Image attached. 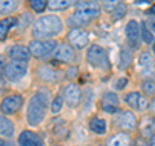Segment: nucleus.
I'll return each instance as SVG.
<instances>
[{
  "label": "nucleus",
  "mask_w": 155,
  "mask_h": 146,
  "mask_svg": "<svg viewBox=\"0 0 155 146\" xmlns=\"http://www.w3.org/2000/svg\"><path fill=\"white\" fill-rule=\"evenodd\" d=\"M28 5L36 13H41L48 7V0H28Z\"/></svg>",
  "instance_id": "nucleus-27"
},
{
  "label": "nucleus",
  "mask_w": 155,
  "mask_h": 146,
  "mask_svg": "<svg viewBox=\"0 0 155 146\" xmlns=\"http://www.w3.org/2000/svg\"><path fill=\"white\" fill-rule=\"evenodd\" d=\"M5 66H7V58H5V56L0 55V76H2V75L4 74Z\"/></svg>",
  "instance_id": "nucleus-34"
},
{
  "label": "nucleus",
  "mask_w": 155,
  "mask_h": 146,
  "mask_svg": "<svg viewBox=\"0 0 155 146\" xmlns=\"http://www.w3.org/2000/svg\"><path fill=\"white\" fill-rule=\"evenodd\" d=\"M138 69L142 71V74H153L155 70V62L153 56L149 52H142L138 57Z\"/></svg>",
  "instance_id": "nucleus-14"
},
{
  "label": "nucleus",
  "mask_w": 155,
  "mask_h": 146,
  "mask_svg": "<svg viewBox=\"0 0 155 146\" xmlns=\"http://www.w3.org/2000/svg\"><path fill=\"white\" fill-rule=\"evenodd\" d=\"M4 144H5V141H4L3 138H0V146H4Z\"/></svg>",
  "instance_id": "nucleus-39"
},
{
  "label": "nucleus",
  "mask_w": 155,
  "mask_h": 146,
  "mask_svg": "<svg viewBox=\"0 0 155 146\" xmlns=\"http://www.w3.org/2000/svg\"><path fill=\"white\" fill-rule=\"evenodd\" d=\"M64 30V22L56 14H45L39 17L34 23L32 35L36 39H49L57 36Z\"/></svg>",
  "instance_id": "nucleus-2"
},
{
  "label": "nucleus",
  "mask_w": 155,
  "mask_h": 146,
  "mask_svg": "<svg viewBox=\"0 0 155 146\" xmlns=\"http://www.w3.org/2000/svg\"><path fill=\"white\" fill-rule=\"evenodd\" d=\"M132 60H133V55H132V51L129 48H122V52H120V62H119V67L122 70L128 69L132 64Z\"/></svg>",
  "instance_id": "nucleus-21"
},
{
  "label": "nucleus",
  "mask_w": 155,
  "mask_h": 146,
  "mask_svg": "<svg viewBox=\"0 0 155 146\" xmlns=\"http://www.w3.org/2000/svg\"><path fill=\"white\" fill-rule=\"evenodd\" d=\"M80 98H81V89L75 83H71L64 89V101L65 104H67L69 108H76L80 104Z\"/></svg>",
  "instance_id": "nucleus-10"
},
{
  "label": "nucleus",
  "mask_w": 155,
  "mask_h": 146,
  "mask_svg": "<svg viewBox=\"0 0 155 146\" xmlns=\"http://www.w3.org/2000/svg\"><path fill=\"white\" fill-rule=\"evenodd\" d=\"M57 47V41L54 39H36V40H32L30 41L28 44V49H30L31 56L34 57H44L48 53H51L54 51V48Z\"/></svg>",
  "instance_id": "nucleus-6"
},
{
  "label": "nucleus",
  "mask_w": 155,
  "mask_h": 146,
  "mask_svg": "<svg viewBox=\"0 0 155 146\" xmlns=\"http://www.w3.org/2000/svg\"><path fill=\"white\" fill-rule=\"evenodd\" d=\"M101 7L96 0H80L75 5L74 14L69 18V23L74 27H80L89 23L100 16Z\"/></svg>",
  "instance_id": "nucleus-3"
},
{
  "label": "nucleus",
  "mask_w": 155,
  "mask_h": 146,
  "mask_svg": "<svg viewBox=\"0 0 155 146\" xmlns=\"http://www.w3.org/2000/svg\"><path fill=\"white\" fill-rule=\"evenodd\" d=\"M125 36H127L129 45L137 49L140 47L141 34H140V25L136 19H129V22L125 25Z\"/></svg>",
  "instance_id": "nucleus-11"
},
{
  "label": "nucleus",
  "mask_w": 155,
  "mask_h": 146,
  "mask_svg": "<svg viewBox=\"0 0 155 146\" xmlns=\"http://www.w3.org/2000/svg\"><path fill=\"white\" fill-rule=\"evenodd\" d=\"M150 16H155V4H153L151 7H150V9H149V12H147Z\"/></svg>",
  "instance_id": "nucleus-35"
},
{
  "label": "nucleus",
  "mask_w": 155,
  "mask_h": 146,
  "mask_svg": "<svg viewBox=\"0 0 155 146\" xmlns=\"http://www.w3.org/2000/svg\"><path fill=\"white\" fill-rule=\"evenodd\" d=\"M8 55L12 60H21V61H28L31 57V53L28 47L21 45V44H16L12 45L8 49Z\"/></svg>",
  "instance_id": "nucleus-15"
},
{
  "label": "nucleus",
  "mask_w": 155,
  "mask_h": 146,
  "mask_svg": "<svg viewBox=\"0 0 155 146\" xmlns=\"http://www.w3.org/2000/svg\"><path fill=\"white\" fill-rule=\"evenodd\" d=\"M80 0H48V8L51 11H65L75 7Z\"/></svg>",
  "instance_id": "nucleus-17"
},
{
  "label": "nucleus",
  "mask_w": 155,
  "mask_h": 146,
  "mask_svg": "<svg viewBox=\"0 0 155 146\" xmlns=\"http://www.w3.org/2000/svg\"><path fill=\"white\" fill-rule=\"evenodd\" d=\"M0 134L4 137H12L14 134V124L5 115L0 114Z\"/></svg>",
  "instance_id": "nucleus-19"
},
{
  "label": "nucleus",
  "mask_w": 155,
  "mask_h": 146,
  "mask_svg": "<svg viewBox=\"0 0 155 146\" xmlns=\"http://www.w3.org/2000/svg\"><path fill=\"white\" fill-rule=\"evenodd\" d=\"M141 96H142V93H140V92H130V93H128L124 98L125 104H127L128 106H130V108L137 110L138 101H140V98H141Z\"/></svg>",
  "instance_id": "nucleus-26"
},
{
  "label": "nucleus",
  "mask_w": 155,
  "mask_h": 146,
  "mask_svg": "<svg viewBox=\"0 0 155 146\" xmlns=\"http://www.w3.org/2000/svg\"><path fill=\"white\" fill-rule=\"evenodd\" d=\"M64 104H65L64 97L56 96L54 98H53L52 104H51V110H52V113H53V114H58V113L61 111V109H62V106H64Z\"/></svg>",
  "instance_id": "nucleus-29"
},
{
  "label": "nucleus",
  "mask_w": 155,
  "mask_h": 146,
  "mask_svg": "<svg viewBox=\"0 0 155 146\" xmlns=\"http://www.w3.org/2000/svg\"><path fill=\"white\" fill-rule=\"evenodd\" d=\"M18 145L19 146H43V140L38 133L32 132L30 129L22 131L18 136Z\"/></svg>",
  "instance_id": "nucleus-13"
},
{
  "label": "nucleus",
  "mask_w": 155,
  "mask_h": 146,
  "mask_svg": "<svg viewBox=\"0 0 155 146\" xmlns=\"http://www.w3.org/2000/svg\"><path fill=\"white\" fill-rule=\"evenodd\" d=\"M153 52L155 53V40H154V43H153Z\"/></svg>",
  "instance_id": "nucleus-40"
},
{
  "label": "nucleus",
  "mask_w": 155,
  "mask_h": 146,
  "mask_svg": "<svg viewBox=\"0 0 155 146\" xmlns=\"http://www.w3.org/2000/svg\"><path fill=\"white\" fill-rule=\"evenodd\" d=\"M53 56L56 60L65 62V64H71L75 61L76 58V53H75V48L72 47L70 43H62V44L57 45L53 51Z\"/></svg>",
  "instance_id": "nucleus-9"
},
{
  "label": "nucleus",
  "mask_w": 155,
  "mask_h": 146,
  "mask_svg": "<svg viewBox=\"0 0 155 146\" xmlns=\"http://www.w3.org/2000/svg\"><path fill=\"white\" fill-rule=\"evenodd\" d=\"M130 136L125 132H119L110 138L107 146H130Z\"/></svg>",
  "instance_id": "nucleus-20"
},
{
  "label": "nucleus",
  "mask_w": 155,
  "mask_h": 146,
  "mask_svg": "<svg viewBox=\"0 0 155 146\" xmlns=\"http://www.w3.org/2000/svg\"><path fill=\"white\" fill-rule=\"evenodd\" d=\"M102 2V8L106 12H111L113 9L119 5L120 3H123V0H101Z\"/></svg>",
  "instance_id": "nucleus-31"
},
{
  "label": "nucleus",
  "mask_w": 155,
  "mask_h": 146,
  "mask_svg": "<svg viewBox=\"0 0 155 146\" xmlns=\"http://www.w3.org/2000/svg\"><path fill=\"white\" fill-rule=\"evenodd\" d=\"M18 8V0H0V14H12Z\"/></svg>",
  "instance_id": "nucleus-23"
},
{
  "label": "nucleus",
  "mask_w": 155,
  "mask_h": 146,
  "mask_svg": "<svg viewBox=\"0 0 155 146\" xmlns=\"http://www.w3.org/2000/svg\"><path fill=\"white\" fill-rule=\"evenodd\" d=\"M140 34H141L142 41H145L146 44H153L154 43V35H153V32L149 30V27L146 26V22L145 21L140 23Z\"/></svg>",
  "instance_id": "nucleus-24"
},
{
  "label": "nucleus",
  "mask_w": 155,
  "mask_h": 146,
  "mask_svg": "<svg viewBox=\"0 0 155 146\" xmlns=\"http://www.w3.org/2000/svg\"><path fill=\"white\" fill-rule=\"evenodd\" d=\"M48 104H49V95H48V92L38 91L35 95H32V97L27 104V110H26L27 123L32 125V127L41 124V121L45 119Z\"/></svg>",
  "instance_id": "nucleus-1"
},
{
  "label": "nucleus",
  "mask_w": 155,
  "mask_h": 146,
  "mask_svg": "<svg viewBox=\"0 0 155 146\" xmlns=\"http://www.w3.org/2000/svg\"><path fill=\"white\" fill-rule=\"evenodd\" d=\"M4 146H13V145H12V144H7V142H5V144H4Z\"/></svg>",
  "instance_id": "nucleus-41"
},
{
  "label": "nucleus",
  "mask_w": 155,
  "mask_h": 146,
  "mask_svg": "<svg viewBox=\"0 0 155 146\" xmlns=\"http://www.w3.org/2000/svg\"><path fill=\"white\" fill-rule=\"evenodd\" d=\"M39 75H40V78H43L44 80H52L53 78H54L56 72L51 70L49 67H40L39 69Z\"/></svg>",
  "instance_id": "nucleus-30"
},
{
  "label": "nucleus",
  "mask_w": 155,
  "mask_h": 146,
  "mask_svg": "<svg viewBox=\"0 0 155 146\" xmlns=\"http://www.w3.org/2000/svg\"><path fill=\"white\" fill-rule=\"evenodd\" d=\"M101 106L105 113L115 114L119 109V97L114 92H106L101 98Z\"/></svg>",
  "instance_id": "nucleus-12"
},
{
  "label": "nucleus",
  "mask_w": 155,
  "mask_h": 146,
  "mask_svg": "<svg viewBox=\"0 0 155 146\" xmlns=\"http://www.w3.org/2000/svg\"><path fill=\"white\" fill-rule=\"evenodd\" d=\"M150 108H151L153 114H155V98L153 100V102H151V104H150Z\"/></svg>",
  "instance_id": "nucleus-37"
},
{
  "label": "nucleus",
  "mask_w": 155,
  "mask_h": 146,
  "mask_svg": "<svg viewBox=\"0 0 155 146\" xmlns=\"http://www.w3.org/2000/svg\"><path fill=\"white\" fill-rule=\"evenodd\" d=\"M119 125L127 131H132L137 127V119L132 111H123V114L119 116Z\"/></svg>",
  "instance_id": "nucleus-16"
},
{
  "label": "nucleus",
  "mask_w": 155,
  "mask_h": 146,
  "mask_svg": "<svg viewBox=\"0 0 155 146\" xmlns=\"http://www.w3.org/2000/svg\"><path fill=\"white\" fill-rule=\"evenodd\" d=\"M149 146H155V133H153V134H151V137H150Z\"/></svg>",
  "instance_id": "nucleus-36"
},
{
  "label": "nucleus",
  "mask_w": 155,
  "mask_h": 146,
  "mask_svg": "<svg viewBox=\"0 0 155 146\" xmlns=\"http://www.w3.org/2000/svg\"><path fill=\"white\" fill-rule=\"evenodd\" d=\"M149 3V2H151V0H136V4H138V3Z\"/></svg>",
  "instance_id": "nucleus-38"
},
{
  "label": "nucleus",
  "mask_w": 155,
  "mask_h": 146,
  "mask_svg": "<svg viewBox=\"0 0 155 146\" xmlns=\"http://www.w3.org/2000/svg\"><path fill=\"white\" fill-rule=\"evenodd\" d=\"M28 71L27 61L21 60H12L11 62H7L5 70H4V76L9 81H18L22 78H25Z\"/></svg>",
  "instance_id": "nucleus-5"
},
{
  "label": "nucleus",
  "mask_w": 155,
  "mask_h": 146,
  "mask_svg": "<svg viewBox=\"0 0 155 146\" xmlns=\"http://www.w3.org/2000/svg\"><path fill=\"white\" fill-rule=\"evenodd\" d=\"M127 84H128V79H127V78H119V79L116 80L115 88L119 89V91H122V89H124L125 87H127Z\"/></svg>",
  "instance_id": "nucleus-32"
},
{
  "label": "nucleus",
  "mask_w": 155,
  "mask_h": 146,
  "mask_svg": "<svg viewBox=\"0 0 155 146\" xmlns=\"http://www.w3.org/2000/svg\"><path fill=\"white\" fill-rule=\"evenodd\" d=\"M125 14H127V5H125L124 3H120L119 5H116L113 11H111V18H113V21H119Z\"/></svg>",
  "instance_id": "nucleus-25"
},
{
  "label": "nucleus",
  "mask_w": 155,
  "mask_h": 146,
  "mask_svg": "<svg viewBox=\"0 0 155 146\" xmlns=\"http://www.w3.org/2000/svg\"><path fill=\"white\" fill-rule=\"evenodd\" d=\"M85 57H87V61L89 62V65L96 67V69L109 70L111 66L107 52H106L105 48H102L98 44H92L88 48V52H87Z\"/></svg>",
  "instance_id": "nucleus-4"
},
{
  "label": "nucleus",
  "mask_w": 155,
  "mask_h": 146,
  "mask_svg": "<svg viewBox=\"0 0 155 146\" xmlns=\"http://www.w3.org/2000/svg\"><path fill=\"white\" fill-rule=\"evenodd\" d=\"M89 128L93 131L94 133L98 134H104L106 132V121L102 118H98V116H94L89 120Z\"/></svg>",
  "instance_id": "nucleus-22"
},
{
  "label": "nucleus",
  "mask_w": 155,
  "mask_h": 146,
  "mask_svg": "<svg viewBox=\"0 0 155 146\" xmlns=\"http://www.w3.org/2000/svg\"><path fill=\"white\" fill-rule=\"evenodd\" d=\"M145 22H146V26L149 27V30L153 34H155V16H150Z\"/></svg>",
  "instance_id": "nucleus-33"
},
{
  "label": "nucleus",
  "mask_w": 155,
  "mask_h": 146,
  "mask_svg": "<svg viewBox=\"0 0 155 146\" xmlns=\"http://www.w3.org/2000/svg\"><path fill=\"white\" fill-rule=\"evenodd\" d=\"M67 40L76 49H83V48L88 45L89 34L81 27H74L67 34Z\"/></svg>",
  "instance_id": "nucleus-8"
},
{
  "label": "nucleus",
  "mask_w": 155,
  "mask_h": 146,
  "mask_svg": "<svg viewBox=\"0 0 155 146\" xmlns=\"http://www.w3.org/2000/svg\"><path fill=\"white\" fill-rule=\"evenodd\" d=\"M16 25H17V18L14 17H5L4 19H0V41L5 40L9 30Z\"/></svg>",
  "instance_id": "nucleus-18"
},
{
  "label": "nucleus",
  "mask_w": 155,
  "mask_h": 146,
  "mask_svg": "<svg viewBox=\"0 0 155 146\" xmlns=\"http://www.w3.org/2000/svg\"><path fill=\"white\" fill-rule=\"evenodd\" d=\"M142 92L146 96H151L155 93V80L147 78L146 80H143L142 83Z\"/></svg>",
  "instance_id": "nucleus-28"
},
{
  "label": "nucleus",
  "mask_w": 155,
  "mask_h": 146,
  "mask_svg": "<svg viewBox=\"0 0 155 146\" xmlns=\"http://www.w3.org/2000/svg\"><path fill=\"white\" fill-rule=\"evenodd\" d=\"M22 106H23L22 96L11 95V96L4 97V98L2 100V104H0V111L5 115H13V114H16L17 111L21 110Z\"/></svg>",
  "instance_id": "nucleus-7"
}]
</instances>
